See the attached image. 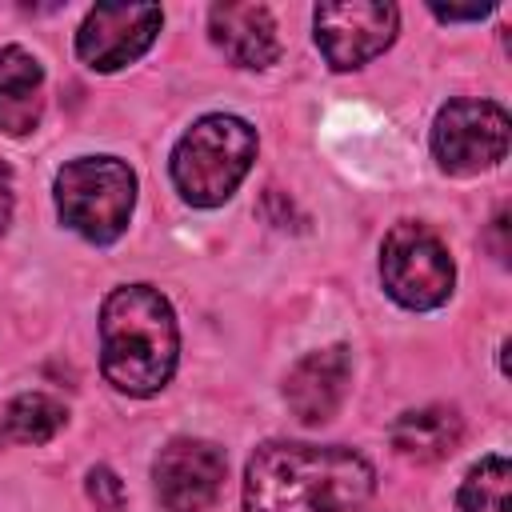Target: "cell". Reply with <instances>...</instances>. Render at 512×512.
<instances>
[{"instance_id": "1", "label": "cell", "mask_w": 512, "mask_h": 512, "mask_svg": "<svg viewBox=\"0 0 512 512\" xmlns=\"http://www.w3.org/2000/svg\"><path fill=\"white\" fill-rule=\"evenodd\" d=\"M372 468L340 444H264L244 472V512H360Z\"/></svg>"}, {"instance_id": "2", "label": "cell", "mask_w": 512, "mask_h": 512, "mask_svg": "<svg viewBox=\"0 0 512 512\" xmlns=\"http://www.w3.org/2000/svg\"><path fill=\"white\" fill-rule=\"evenodd\" d=\"M176 316L152 284L116 288L100 308V368L128 396H152L176 368Z\"/></svg>"}, {"instance_id": "3", "label": "cell", "mask_w": 512, "mask_h": 512, "mask_svg": "<svg viewBox=\"0 0 512 512\" xmlns=\"http://www.w3.org/2000/svg\"><path fill=\"white\" fill-rule=\"evenodd\" d=\"M256 160V132L240 116H204L172 148V180L196 208L224 204Z\"/></svg>"}, {"instance_id": "4", "label": "cell", "mask_w": 512, "mask_h": 512, "mask_svg": "<svg viewBox=\"0 0 512 512\" xmlns=\"http://www.w3.org/2000/svg\"><path fill=\"white\" fill-rule=\"evenodd\" d=\"M136 176L116 156H80L56 172L60 220L92 244H112L132 216Z\"/></svg>"}, {"instance_id": "5", "label": "cell", "mask_w": 512, "mask_h": 512, "mask_svg": "<svg viewBox=\"0 0 512 512\" xmlns=\"http://www.w3.org/2000/svg\"><path fill=\"white\" fill-rule=\"evenodd\" d=\"M380 276H384V288L392 300L424 312L452 296L456 268L436 232H428L424 224H396L384 236Z\"/></svg>"}, {"instance_id": "6", "label": "cell", "mask_w": 512, "mask_h": 512, "mask_svg": "<svg viewBox=\"0 0 512 512\" xmlns=\"http://www.w3.org/2000/svg\"><path fill=\"white\" fill-rule=\"evenodd\" d=\"M432 152L444 172L476 176L508 156V112L492 100H452L432 128Z\"/></svg>"}, {"instance_id": "7", "label": "cell", "mask_w": 512, "mask_h": 512, "mask_svg": "<svg viewBox=\"0 0 512 512\" xmlns=\"http://www.w3.org/2000/svg\"><path fill=\"white\" fill-rule=\"evenodd\" d=\"M396 8L380 0H344L316 8V44L336 72L380 56L396 36Z\"/></svg>"}, {"instance_id": "8", "label": "cell", "mask_w": 512, "mask_h": 512, "mask_svg": "<svg viewBox=\"0 0 512 512\" xmlns=\"http://www.w3.org/2000/svg\"><path fill=\"white\" fill-rule=\"evenodd\" d=\"M160 20L156 4H96L76 32V52L88 68L116 72L156 40Z\"/></svg>"}, {"instance_id": "9", "label": "cell", "mask_w": 512, "mask_h": 512, "mask_svg": "<svg viewBox=\"0 0 512 512\" xmlns=\"http://www.w3.org/2000/svg\"><path fill=\"white\" fill-rule=\"evenodd\" d=\"M228 460L208 440H172L156 456V496L168 512H204L224 488Z\"/></svg>"}, {"instance_id": "10", "label": "cell", "mask_w": 512, "mask_h": 512, "mask_svg": "<svg viewBox=\"0 0 512 512\" xmlns=\"http://www.w3.org/2000/svg\"><path fill=\"white\" fill-rule=\"evenodd\" d=\"M348 380H352V360L348 348L332 344L320 352H308L284 380V400L292 408L296 420L304 424H324L340 412L344 396H348Z\"/></svg>"}, {"instance_id": "11", "label": "cell", "mask_w": 512, "mask_h": 512, "mask_svg": "<svg viewBox=\"0 0 512 512\" xmlns=\"http://www.w3.org/2000/svg\"><path fill=\"white\" fill-rule=\"evenodd\" d=\"M208 28L216 48L240 68H268L280 56L276 20L264 4H216Z\"/></svg>"}, {"instance_id": "12", "label": "cell", "mask_w": 512, "mask_h": 512, "mask_svg": "<svg viewBox=\"0 0 512 512\" xmlns=\"http://www.w3.org/2000/svg\"><path fill=\"white\" fill-rule=\"evenodd\" d=\"M44 112V68L24 48L0 52V128L8 136H24L40 124Z\"/></svg>"}, {"instance_id": "13", "label": "cell", "mask_w": 512, "mask_h": 512, "mask_svg": "<svg viewBox=\"0 0 512 512\" xmlns=\"http://www.w3.org/2000/svg\"><path fill=\"white\" fill-rule=\"evenodd\" d=\"M392 448L404 456V460H416V464H432V460H444L460 448V436H464V420L456 416V408H420V412H404L396 424H392Z\"/></svg>"}, {"instance_id": "14", "label": "cell", "mask_w": 512, "mask_h": 512, "mask_svg": "<svg viewBox=\"0 0 512 512\" xmlns=\"http://www.w3.org/2000/svg\"><path fill=\"white\" fill-rule=\"evenodd\" d=\"M64 420H68L64 404L52 400L48 392H24V396H16V400L8 404V412H4V428H8V436L20 440V444H48V440L64 428Z\"/></svg>"}, {"instance_id": "15", "label": "cell", "mask_w": 512, "mask_h": 512, "mask_svg": "<svg viewBox=\"0 0 512 512\" xmlns=\"http://www.w3.org/2000/svg\"><path fill=\"white\" fill-rule=\"evenodd\" d=\"M508 484H512L508 460L484 456L460 488V512H508Z\"/></svg>"}, {"instance_id": "16", "label": "cell", "mask_w": 512, "mask_h": 512, "mask_svg": "<svg viewBox=\"0 0 512 512\" xmlns=\"http://www.w3.org/2000/svg\"><path fill=\"white\" fill-rule=\"evenodd\" d=\"M88 496H92V504L100 508V512H124V484L116 480V472L112 468H92L88 472Z\"/></svg>"}, {"instance_id": "17", "label": "cell", "mask_w": 512, "mask_h": 512, "mask_svg": "<svg viewBox=\"0 0 512 512\" xmlns=\"http://www.w3.org/2000/svg\"><path fill=\"white\" fill-rule=\"evenodd\" d=\"M12 168L8 164H0V232L8 228V220H12Z\"/></svg>"}, {"instance_id": "18", "label": "cell", "mask_w": 512, "mask_h": 512, "mask_svg": "<svg viewBox=\"0 0 512 512\" xmlns=\"http://www.w3.org/2000/svg\"><path fill=\"white\" fill-rule=\"evenodd\" d=\"M440 20H480V16H488V4H480V8H432Z\"/></svg>"}]
</instances>
